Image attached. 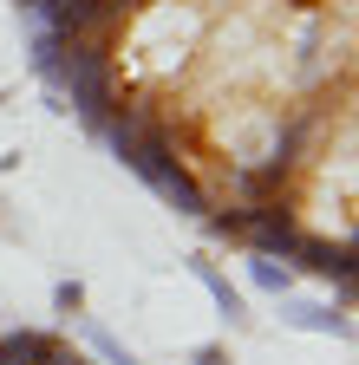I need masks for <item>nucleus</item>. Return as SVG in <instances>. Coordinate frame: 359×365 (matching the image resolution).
Masks as SVG:
<instances>
[{
  "label": "nucleus",
  "mask_w": 359,
  "mask_h": 365,
  "mask_svg": "<svg viewBox=\"0 0 359 365\" xmlns=\"http://www.w3.org/2000/svg\"><path fill=\"white\" fill-rule=\"evenodd\" d=\"M124 170H138V176L151 182V190H157L163 202H176L183 215H203V209H209V196L196 190V176H190L183 163H176V150H170V137H163V130H151L144 144L124 157Z\"/></svg>",
  "instance_id": "obj_1"
},
{
  "label": "nucleus",
  "mask_w": 359,
  "mask_h": 365,
  "mask_svg": "<svg viewBox=\"0 0 359 365\" xmlns=\"http://www.w3.org/2000/svg\"><path fill=\"white\" fill-rule=\"evenodd\" d=\"M236 242H248V255H294L300 248V222L281 202H261V209H236Z\"/></svg>",
  "instance_id": "obj_2"
},
{
  "label": "nucleus",
  "mask_w": 359,
  "mask_h": 365,
  "mask_svg": "<svg viewBox=\"0 0 359 365\" xmlns=\"http://www.w3.org/2000/svg\"><path fill=\"white\" fill-rule=\"evenodd\" d=\"M281 327H294V333H327V339H353L346 307H327V300H294V294H281Z\"/></svg>",
  "instance_id": "obj_3"
},
{
  "label": "nucleus",
  "mask_w": 359,
  "mask_h": 365,
  "mask_svg": "<svg viewBox=\"0 0 359 365\" xmlns=\"http://www.w3.org/2000/svg\"><path fill=\"white\" fill-rule=\"evenodd\" d=\"M190 274L209 287V300L222 307V319H229V327H248V300H242V287H236V281H229V274H222L209 255H190Z\"/></svg>",
  "instance_id": "obj_4"
},
{
  "label": "nucleus",
  "mask_w": 359,
  "mask_h": 365,
  "mask_svg": "<svg viewBox=\"0 0 359 365\" xmlns=\"http://www.w3.org/2000/svg\"><path fill=\"white\" fill-rule=\"evenodd\" d=\"M248 287H261V294H294V261H281V255H248Z\"/></svg>",
  "instance_id": "obj_5"
},
{
  "label": "nucleus",
  "mask_w": 359,
  "mask_h": 365,
  "mask_svg": "<svg viewBox=\"0 0 359 365\" xmlns=\"http://www.w3.org/2000/svg\"><path fill=\"white\" fill-rule=\"evenodd\" d=\"M85 339H92V352H98L105 365H138V352H131V346H118V339L98 327V319H85Z\"/></svg>",
  "instance_id": "obj_6"
},
{
  "label": "nucleus",
  "mask_w": 359,
  "mask_h": 365,
  "mask_svg": "<svg viewBox=\"0 0 359 365\" xmlns=\"http://www.w3.org/2000/svg\"><path fill=\"white\" fill-rule=\"evenodd\" d=\"M53 313L79 319V313H85V281H59V287H53Z\"/></svg>",
  "instance_id": "obj_7"
},
{
  "label": "nucleus",
  "mask_w": 359,
  "mask_h": 365,
  "mask_svg": "<svg viewBox=\"0 0 359 365\" xmlns=\"http://www.w3.org/2000/svg\"><path fill=\"white\" fill-rule=\"evenodd\" d=\"M190 365H236V359H229V346H216V339H209V346L190 352Z\"/></svg>",
  "instance_id": "obj_8"
},
{
  "label": "nucleus",
  "mask_w": 359,
  "mask_h": 365,
  "mask_svg": "<svg viewBox=\"0 0 359 365\" xmlns=\"http://www.w3.org/2000/svg\"><path fill=\"white\" fill-rule=\"evenodd\" d=\"M39 365H85V359H79V352H66V346H59V352H53V359H39Z\"/></svg>",
  "instance_id": "obj_9"
}]
</instances>
